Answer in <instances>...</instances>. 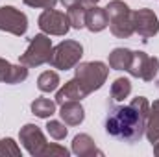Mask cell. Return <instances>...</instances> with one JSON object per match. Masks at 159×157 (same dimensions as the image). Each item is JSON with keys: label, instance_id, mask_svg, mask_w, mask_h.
<instances>
[{"label": "cell", "instance_id": "obj_1", "mask_svg": "<svg viewBox=\"0 0 159 157\" xmlns=\"http://www.w3.org/2000/svg\"><path fill=\"white\" fill-rule=\"evenodd\" d=\"M150 113V102L144 96L133 98L128 105L109 107L104 128L107 135L124 142H137L146 129V120Z\"/></svg>", "mask_w": 159, "mask_h": 157}, {"label": "cell", "instance_id": "obj_2", "mask_svg": "<svg viewBox=\"0 0 159 157\" xmlns=\"http://www.w3.org/2000/svg\"><path fill=\"white\" fill-rule=\"evenodd\" d=\"M107 19H109V30L115 37L119 39H128L135 34L133 28V11L129 6L122 0H111L106 7Z\"/></svg>", "mask_w": 159, "mask_h": 157}, {"label": "cell", "instance_id": "obj_3", "mask_svg": "<svg viewBox=\"0 0 159 157\" xmlns=\"http://www.w3.org/2000/svg\"><path fill=\"white\" fill-rule=\"evenodd\" d=\"M109 76V69L106 63L102 61H87V63H80L76 67V81L80 83V87L91 94L94 91H98L106 79Z\"/></svg>", "mask_w": 159, "mask_h": 157}, {"label": "cell", "instance_id": "obj_4", "mask_svg": "<svg viewBox=\"0 0 159 157\" xmlns=\"http://www.w3.org/2000/svg\"><path fill=\"white\" fill-rule=\"evenodd\" d=\"M52 39L46 34H37L30 39L28 48L24 50V54L19 57V63L26 65V67H41L44 63H50L52 57Z\"/></svg>", "mask_w": 159, "mask_h": 157}, {"label": "cell", "instance_id": "obj_5", "mask_svg": "<svg viewBox=\"0 0 159 157\" xmlns=\"http://www.w3.org/2000/svg\"><path fill=\"white\" fill-rule=\"evenodd\" d=\"M83 56V46L78 41H63L57 46L52 48V57L50 65L59 70H69L76 67Z\"/></svg>", "mask_w": 159, "mask_h": 157}, {"label": "cell", "instance_id": "obj_6", "mask_svg": "<svg viewBox=\"0 0 159 157\" xmlns=\"http://www.w3.org/2000/svg\"><path fill=\"white\" fill-rule=\"evenodd\" d=\"M128 72L133 78H141L144 81H154V78L159 72V59L148 56L146 52H133L131 63L128 67Z\"/></svg>", "mask_w": 159, "mask_h": 157}, {"label": "cell", "instance_id": "obj_7", "mask_svg": "<svg viewBox=\"0 0 159 157\" xmlns=\"http://www.w3.org/2000/svg\"><path fill=\"white\" fill-rule=\"evenodd\" d=\"M0 30L13 34L17 37H22L28 32V17L13 6H2L0 7Z\"/></svg>", "mask_w": 159, "mask_h": 157}, {"label": "cell", "instance_id": "obj_8", "mask_svg": "<svg viewBox=\"0 0 159 157\" xmlns=\"http://www.w3.org/2000/svg\"><path fill=\"white\" fill-rule=\"evenodd\" d=\"M41 32L46 34V35H65L69 30H70V20L67 17V13L63 11H57V9H44L41 13L39 20Z\"/></svg>", "mask_w": 159, "mask_h": 157}, {"label": "cell", "instance_id": "obj_9", "mask_svg": "<svg viewBox=\"0 0 159 157\" xmlns=\"http://www.w3.org/2000/svg\"><path fill=\"white\" fill-rule=\"evenodd\" d=\"M133 28H135V34H139V37H143V41L157 35L159 34L157 15L148 7L133 11Z\"/></svg>", "mask_w": 159, "mask_h": 157}, {"label": "cell", "instance_id": "obj_10", "mask_svg": "<svg viewBox=\"0 0 159 157\" xmlns=\"http://www.w3.org/2000/svg\"><path fill=\"white\" fill-rule=\"evenodd\" d=\"M19 139L22 142V146L28 150V154L34 157H41L44 146H46V139L43 135V131L39 129V126L35 124H26L20 128L19 131Z\"/></svg>", "mask_w": 159, "mask_h": 157}, {"label": "cell", "instance_id": "obj_11", "mask_svg": "<svg viewBox=\"0 0 159 157\" xmlns=\"http://www.w3.org/2000/svg\"><path fill=\"white\" fill-rule=\"evenodd\" d=\"M28 78V67L19 63V65H11L9 61L0 57V81L7 83V85H17L20 81Z\"/></svg>", "mask_w": 159, "mask_h": 157}, {"label": "cell", "instance_id": "obj_12", "mask_svg": "<svg viewBox=\"0 0 159 157\" xmlns=\"http://www.w3.org/2000/svg\"><path fill=\"white\" fill-rule=\"evenodd\" d=\"M109 26V19H107V11L106 7H98L96 4L94 6H89L87 7V15H85V28L93 34L96 32H102Z\"/></svg>", "mask_w": 159, "mask_h": 157}, {"label": "cell", "instance_id": "obj_13", "mask_svg": "<svg viewBox=\"0 0 159 157\" xmlns=\"http://www.w3.org/2000/svg\"><path fill=\"white\" fill-rule=\"evenodd\" d=\"M59 117L67 126H80L83 122V118H85V109H83V105L78 100L65 102V104H61Z\"/></svg>", "mask_w": 159, "mask_h": 157}, {"label": "cell", "instance_id": "obj_14", "mask_svg": "<svg viewBox=\"0 0 159 157\" xmlns=\"http://www.w3.org/2000/svg\"><path fill=\"white\" fill-rule=\"evenodd\" d=\"M72 154L78 157H93V155H104L102 150L96 148L94 141L87 133H80L72 139Z\"/></svg>", "mask_w": 159, "mask_h": 157}, {"label": "cell", "instance_id": "obj_15", "mask_svg": "<svg viewBox=\"0 0 159 157\" xmlns=\"http://www.w3.org/2000/svg\"><path fill=\"white\" fill-rule=\"evenodd\" d=\"M85 96H87V92L80 87V83L76 81V78H74V79H70V81H67V83L57 91V94H56V104L61 105V104H65V102H72V100L81 102Z\"/></svg>", "mask_w": 159, "mask_h": 157}, {"label": "cell", "instance_id": "obj_16", "mask_svg": "<svg viewBox=\"0 0 159 157\" xmlns=\"http://www.w3.org/2000/svg\"><path fill=\"white\" fill-rule=\"evenodd\" d=\"M144 135L152 144L159 141V100L150 104V113H148V120H146Z\"/></svg>", "mask_w": 159, "mask_h": 157}, {"label": "cell", "instance_id": "obj_17", "mask_svg": "<svg viewBox=\"0 0 159 157\" xmlns=\"http://www.w3.org/2000/svg\"><path fill=\"white\" fill-rule=\"evenodd\" d=\"M133 52L129 48H115L109 54V67L113 70H128Z\"/></svg>", "mask_w": 159, "mask_h": 157}, {"label": "cell", "instance_id": "obj_18", "mask_svg": "<svg viewBox=\"0 0 159 157\" xmlns=\"http://www.w3.org/2000/svg\"><path fill=\"white\" fill-rule=\"evenodd\" d=\"M56 102H52L50 98H35L34 102H32V113L35 115V117L39 118H50L54 113H56Z\"/></svg>", "mask_w": 159, "mask_h": 157}, {"label": "cell", "instance_id": "obj_19", "mask_svg": "<svg viewBox=\"0 0 159 157\" xmlns=\"http://www.w3.org/2000/svg\"><path fill=\"white\" fill-rule=\"evenodd\" d=\"M131 94V81L128 78H117L111 83V100L113 102H124Z\"/></svg>", "mask_w": 159, "mask_h": 157}, {"label": "cell", "instance_id": "obj_20", "mask_svg": "<svg viewBox=\"0 0 159 157\" xmlns=\"http://www.w3.org/2000/svg\"><path fill=\"white\" fill-rule=\"evenodd\" d=\"M85 15H87V7L81 2L67 7V17L70 20V28H76V30L85 28Z\"/></svg>", "mask_w": 159, "mask_h": 157}, {"label": "cell", "instance_id": "obj_21", "mask_svg": "<svg viewBox=\"0 0 159 157\" xmlns=\"http://www.w3.org/2000/svg\"><path fill=\"white\" fill-rule=\"evenodd\" d=\"M37 87H39V91H43V92H52V91H56V89L59 87V76H57V72H54V70H44L39 78H37Z\"/></svg>", "mask_w": 159, "mask_h": 157}, {"label": "cell", "instance_id": "obj_22", "mask_svg": "<svg viewBox=\"0 0 159 157\" xmlns=\"http://www.w3.org/2000/svg\"><path fill=\"white\" fill-rule=\"evenodd\" d=\"M67 124L65 122H59V120H48V124H46V131H48V135L52 137V139H56V141H63L65 137H67V128H65Z\"/></svg>", "mask_w": 159, "mask_h": 157}, {"label": "cell", "instance_id": "obj_23", "mask_svg": "<svg viewBox=\"0 0 159 157\" xmlns=\"http://www.w3.org/2000/svg\"><path fill=\"white\" fill-rule=\"evenodd\" d=\"M0 155H11V157H20V148L13 139H2L0 141Z\"/></svg>", "mask_w": 159, "mask_h": 157}, {"label": "cell", "instance_id": "obj_24", "mask_svg": "<svg viewBox=\"0 0 159 157\" xmlns=\"http://www.w3.org/2000/svg\"><path fill=\"white\" fill-rule=\"evenodd\" d=\"M41 157H69V150L59 146V144H48L46 142Z\"/></svg>", "mask_w": 159, "mask_h": 157}, {"label": "cell", "instance_id": "obj_25", "mask_svg": "<svg viewBox=\"0 0 159 157\" xmlns=\"http://www.w3.org/2000/svg\"><path fill=\"white\" fill-rule=\"evenodd\" d=\"M22 2L30 7H41V9H52L57 4V0H22Z\"/></svg>", "mask_w": 159, "mask_h": 157}, {"label": "cell", "instance_id": "obj_26", "mask_svg": "<svg viewBox=\"0 0 159 157\" xmlns=\"http://www.w3.org/2000/svg\"><path fill=\"white\" fill-rule=\"evenodd\" d=\"M65 7H70V6H76V4H80V2H83V0H59Z\"/></svg>", "mask_w": 159, "mask_h": 157}, {"label": "cell", "instance_id": "obj_27", "mask_svg": "<svg viewBox=\"0 0 159 157\" xmlns=\"http://www.w3.org/2000/svg\"><path fill=\"white\" fill-rule=\"evenodd\" d=\"M152 146H154V154H156V155L159 157V141H157V142H154Z\"/></svg>", "mask_w": 159, "mask_h": 157}, {"label": "cell", "instance_id": "obj_28", "mask_svg": "<svg viewBox=\"0 0 159 157\" xmlns=\"http://www.w3.org/2000/svg\"><path fill=\"white\" fill-rule=\"evenodd\" d=\"M83 2H85V4H89V6H94V4H98L100 0H83Z\"/></svg>", "mask_w": 159, "mask_h": 157}]
</instances>
